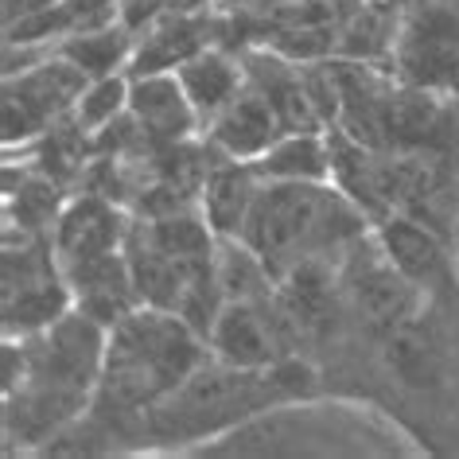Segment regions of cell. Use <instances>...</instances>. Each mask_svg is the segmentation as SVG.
<instances>
[{
    "label": "cell",
    "instance_id": "30bf717a",
    "mask_svg": "<svg viewBox=\"0 0 459 459\" xmlns=\"http://www.w3.org/2000/svg\"><path fill=\"white\" fill-rule=\"evenodd\" d=\"M125 238H129V218L101 191H86L63 203L51 226V249L63 269L86 265V261H98L106 254H121Z\"/></svg>",
    "mask_w": 459,
    "mask_h": 459
},
{
    "label": "cell",
    "instance_id": "9a60e30c",
    "mask_svg": "<svg viewBox=\"0 0 459 459\" xmlns=\"http://www.w3.org/2000/svg\"><path fill=\"white\" fill-rule=\"evenodd\" d=\"M257 191H261V176L254 171V164H242V160L214 152V160L206 164L203 187H199V211L206 218V226L218 238H242Z\"/></svg>",
    "mask_w": 459,
    "mask_h": 459
},
{
    "label": "cell",
    "instance_id": "7c38bea8",
    "mask_svg": "<svg viewBox=\"0 0 459 459\" xmlns=\"http://www.w3.org/2000/svg\"><path fill=\"white\" fill-rule=\"evenodd\" d=\"M206 133H211L214 152L242 160V164H254V160H261L284 136V125L277 117V109L269 106V98L246 78L242 94L206 125Z\"/></svg>",
    "mask_w": 459,
    "mask_h": 459
},
{
    "label": "cell",
    "instance_id": "ba28073f",
    "mask_svg": "<svg viewBox=\"0 0 459 459\" xmlns=\"http://www.w3.org/2000/svg\"><path fill=\"white\" fill-rule=\"evenodd\" d=\"M90 78L71 59L51 51L48 59L4 78V144L36 141L55 121L71 117Z\"/></svg>",
    "mask_w": 459,
    "mask_h": 459
},
{
    "label": "cell",
    "instance_id": "5bb4252c",
    "mask_svg": "<svg viewBox=\"0 0 459 459\" xmlns=\"http://www.w3.org/2000/svg\"><path fill=\"white\" fill-rule=\"evenodd\" d=\"M66 284H71L74 307L86 312L90 319H98L101 327H113L121 316H129L136 304H141V292L133 284V269L129 257L121 254H106L98 261H86V265L63 269Z\"/></svg>",
    "mask_w": 459,
    "mask_h": 459
},
{
    "label": "cell",
    "instance_id": "8992f818",
    "mask_svg": "<svg viewBox=\"0 0 459 459\" xmlns=\"http://www.w3.org/2000/svg\"><path fill=\"white\" fill-rule=\"evenodd\" d=\"M74 307L71 284L51 249V234H28L20 230L4 242V335L28 339L51 327Z\"/></svg>",
    "mask_w": 459,
    "mask_h": 459
},
{
    "label": "cell",
    "instance_id": "ac0fdd59",
    "mask_svg": "<svg viewBox=\"0 0 459 459\" xmlns=\"http://www.w3.org/2000/svg\"><path fill=\"white\" fill-rule=\"evenodd\" d=\"M176 78H179V86H183V94H187L199 125H211L230 101L242 94L246 66L234 63L226 51L206 48V51L195 55V59L183 63L176 71Z\"/></svg>",
    "mask_w": 459,
    "mask_h": 459
},
{
    "label": "cell",
    "instance_id": "d6986e66",
    "mask_svg": "<svg viewBox=\"0 0 459 459\" xmlns=\"http://www.w3.org/2000/svg\"><path fill=\"white\" fill-rule=\"evenodd\" d=\"M382 359L401 385L420 389V394L444 382V347L420 319H409L397 331L382 335Z\"/></svg>",
    "mask_w": 459,
    "mask_h": 459
},
{
    "label": "cell",
    "instance_id": "cb8c5ba5",
    "mask_svg": "<svg viewBox=\"0 0 459 459\" xmlns=\"http://www.w3.org/2000/svg\"><path fill=\"white\" fill-rule=\"evenodd\" d=\"M55 4H63V0H4V28L24 24V20H31V16L51 13Z\"/></svg>",
    "mask_w": 459,
    "mask_h": 459
},
{
    "label": "cell",
    "instance_id": "8fae6325",
    "mask_svg": "<svg viewBox=\"0 0 459 459\" xmlns=\"http://www.w3.org/2000/svg\"><path fill=\"white\" fill-rule=\"evenodd\" d=\"M397 63L412 86H444L459 71V16L432 4L397 36Z\"/></svg>",
    "mask_w": 459,
    "mask_h": 459
},
{
    "label": "cell",
    "instance_id": "ffe728a7",
    "mask_svg": "<svg viewBox=\"0 0 459 459\" xmlns=\"http://www.w3.org/2000/svg\"><path fill=\"white\" fill-rule=\"evenodd\" d=\"M261 179H300L324 183L331 179V144L319 133H284L261 160H254Z\"/></svg>",
    "mask_w": 459,
    "mask_h": 459
},
{
    "label": "cell",
    "instance_id": "6da1fadb",
    "mask_svg": "<svg viewBox=\"0 0 459 459\" xmlns=\"http://www.w3.org/2000/svg\"><path fill=\"white\" fill-rule=\"evenodd\" d=\"M206 339L187 319L152 304H136L106 335V362L90 424L117 440L121 432H144V412L206 362Z\"/></svg>",
    "mask_w": 459,
    "mask_h": 459
},
{
    "label": "cell",
    "instance_id": "3957f363",
    "mask_svg": "<svg viewBox=\"0 0 459 459\" xmlns=\"http://www.w3.org/2000/svg\"><path fill=\"white\" fill-rule=\"evenodd\" d=\"M125 257H129L141 304L183 316L206 339L226 300L214 273L218 234L206 226L203 211L195 214L183 206V211H164L129 222Z\"/></svg>",
    "mask_w": 459,
    "mask_h": 459
},
{
    "label": "cell",
    "instance_id": "2e32d148",
    "mask_svg": "<svg viewBox=\"0 0 459 459\" xmlns=\"http://www.w3.org/2000/svg\"><path fill=\"white\" fill-rule=\"evenodd\" d=\"M211 20L195 13H176L156 20L144 36H136L133 59H129V78L136 74H168L179 71L187 59L211 48Z\"/></svg>",
    "mask_w": 459,
    "mask_h": 459
},
{
    "label": "cell",
    "instance_id": "7a4b0ae2",
    "mask_svg": "<svg viewBox=\"0 0 459 459\" xmlns=\"http://www.w3.org/2000/svg\"><path fill=\"white\" fill-rule=\"evenodd\" d=\"M106 335L109 327L71 307L51 327L20 339V374L4 389L8 440H59L86 409H94Z\"/></svg>",
    "mask_w": 459,
    "mask_h": 459
},
{
    "label": "cell",
    "instance_id": "277c9868",
    "mask_svg": "<svg viewBox=\"0 0 459 459\" xmlns=\"http://www.w3.org/2000/svg\"><path fill=\"white\" fill-rule=\"evenodd\" d=\"M366 234V214L339 183H300V179H261L249 206L242 242L265 261L273 281L296 261L331 257Z\"/></svg>",
    "mask_w": 459,
    "mask_h": 459
},
{
    "label": "cell",
    "instance_id": "4fadbf2b",
    "mask_svg": "<svg viewBox=\"0 0 459 459\" xmlns=\"http://www.w3.org/2000/svg\"><path fill=\"white\" fill-rule=\"evenodd\" d=\"M129 113L141 125V133L148 136V144H156V148H171V144L187 141V133L199 125L176 71L129 78Z\"/></svg>",
    "mask_w": 459,
    "mask_h": 459
},
{
    "label": "cell",
    "instance_id": "44dd1931",
    "mask_svg": "<svg viewBox=\"0 0 459 459\" xmlns=\"http://www.w3.org/2000/svg\"><path fill=\"white\" fill-rule=\"evenodd\" d=\"M133 48H136L133 31H125L121 24H106V28L78 31V36L59 39L55 51L63 59H71L86 78H106V74H117L121 66H129Z\"/></svg>",
    "mask_w": 459,
    "mask_h": 459
},
{
    "label": "cell",
    "instance_id": "9c48e42d",
    "mask_svg": "<svg viewBox=\"0 0 459 459\" xmlns=\"http://www.w3.org/2000/svg\"><path fill=\"white\" fill-rule=\"evenodd\" d=\"M284 324L277 312V292L269 300H226L218 307L211 331H206V347L211 359L226 366H242V370H269L281 362L284 347Z\"/></svg>",
    "mask_w": 459,
    "mask_h": 459
},
{
    "label": "cell",
    "instance_id": "7402d4cb",
    "mask_svg": "<svg viewBox=\"0 0 459 459\" xmlns=\"http://www.w3.org/2000/svg\"><path fill=\"white\" fill-rule=\"evenodd\" d=\"M125 109H129V78L106 74V78H90L71 117L82 125L86 133H101V129H109L113 121H121Z\"/></svg>",
    "mask_w": 459,
    "mask_h": 459
},
{
    "label": "cell",
    "instance_id": "d4e9b609",
    "mask_svg": "<svg viewBox=\"0 0 459 459\" xmlns=\"http://www.w3.org/2000/svg\"><path fill=\"white\" fill-rule=\"evenodd\" d=\"M206 0H168V8H176V13H195V8H203Z\"/></svg>",
    "mask_w": 459,
    "mask_h": 459
},
{
    "label": "cell",
    "instance_id": "603a6c76",
    "mask_svg": "<svg viewBox=\"0 0 459 459\" xmlns=\"http://www.w3.org/2000/svg\"><path fill=\"white\" fill-rule=\"evenodd\" d=\"M168 0H117V24L133 36H144L156 20H164Z\"/></svg>",
    "mask_w": 459,
    "mask_h": 459
},
{
    "label": "cell",
    "instance_id": "5b68a950",
    "mask_svg": "<svg viewBox=\"0 0 459 459\" xmlns=\"http://www.w3.org/2000/svg\"><path fill=\"white\" fill-rule=\"evenodd\" d=\"M296 366H269V370H242L218 359H206L187 382L144 412V432L156 440H199L203 432L226 429V424L269 409L273 401L296 397L304 385L292 382ZM141 432V436H144Z\"/></svg>",
    "mask_w": 459,
    "mask_h": 459
},
{
    "label": "cell",
    "instance_id": "e0dca14e",
    "mask_svg": "<svg viewBox=\"0 0 459 459\" xmlns=\"http://www.w3.org/2000/svg\"><path fill=\"white\" fill-rule=\"evenodd\" d=\"M377 242H382L389 261H394L420 292H440V289L452 292V265H447V254H444V246L436 242L432 230H424L420 222H412V218L389 214L382 222Z\"/></svg>",
    "mask_w": 459,
    "mask_h": 459
},
{
    "label": "cell",
    "instance_id": "52a82bcc",
    "mask_svg": "<svg viewBox=\"0 0 459 459\" xmlns=\"http://www.w3.org/2000/svg\"><path fill=\"white\" fill-rule=\"evenodd\" d=\"M339 289H342V307L359 319L366 331L374 335H389L401 324L417 319L420 307V289L401 273L382 242H366V234L347 249V265L339 273Z\"/></svg>",
    "mask_w": 459,
    "mask_h": 459
}]
</instances>
